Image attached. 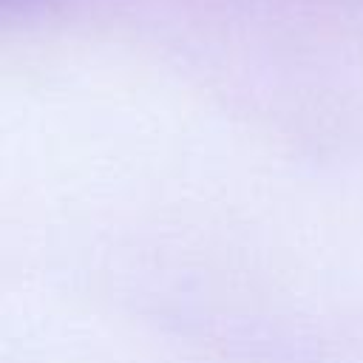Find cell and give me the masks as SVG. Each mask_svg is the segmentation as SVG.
Instances as JSON below:
<instances>
[{"mask_svg":"<svg viewBox=\"0 0 363 363\" xmlns=\"http://www.w3.org/2000/svg\"><path fill=\"white\" fill-rule=\"evenodd\" d=\"M0 6L6 11H34V9L51 6V0H0Z\"/></svg>","mask_w":363,"mask_h":363,"instance_id":"obj_1","label":"cell"}]
</instances>
